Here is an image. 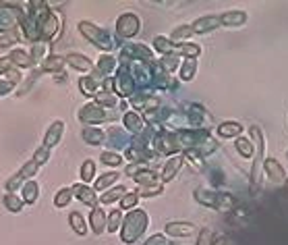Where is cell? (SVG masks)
<instances>
[{
	"label": "cell",
	"mask_w": 288,
	"mask_h": 245,
	"mask_svg": "<svg viewBox=\"0 0 288 245\" xmlns=\"http://www.w3.org/2000/svg\"><path fill=\"white\" fill-rule=\"evenodd\" d=\"M147 222H149V218H147V212L145 210H139V208L131 210L125 218H122V228H120L122 243H125V245L137 243V239L145 233Z\"/></svg>",
	"instance_id": "1"
},
{
	"label": "cell",
	"mask_w": 288,
	"mask_h": 245,
	"mask_svg": "<svg viewBox=\"0 0 288 245\" xmlns=\"http://www.w3.org/2000/svg\"><path fill=\"white\" fill-rule=\"evenodd\" d=\"M195 200L201 204V206H208L212 210L218 212H230L237 208V198L224 194V192H212V189H197L195 192Z\"/></svg>",
	"instance_id": "2"
},
{
	"label": "cell",
	"mask_w": 288,
	"mask_h": 245,
	"mask_svg": "<svg viewBox=\"0 0 288 245\" xmlns=\"http://www.w3.org/2000/svg\"><path fill=\"white\" fill-rule=\"evenodd\" d=\"M249 135L253 140V154H255L253 170H251V192H257L259 185H262V170H264V162H266V156H264L266 144H264V135L259 127H249Z\"/></svg>",
	"instance_id": "3"
},
{
	"label": "cell",
	"mask_w": 288,
	"mask_h": 245,
	"mask_svg": "<svg viewBox=\"0 0 288 245\" xmlns=\"http://www.w3.org/2000/svg\"><path fill=\"white\" fill-rule=\"evenodd\" d=\"M79 32H81V36H83L85 40H89L95 48H100L104 52H110V50L116 48L114 38L106 30H102V27L93 25L91 21H79Z\"/></svg>",
	"instance_id": "4"
},
{
	"label": "cell",
	"mask_w": 288,
	"mask_h": 245,
	"mask_svg": "<svg viewBox=\"0 0 288 245\" xmlns=\"http://www.w3.org/2000/svg\"><path fill=\"white\" fill-rule=\"evenodd\" d=\"M37 30H39V42H50L60 32V19L54 10H44L37 15Z\"/></svg>",
	"instance_id": "5"
},
{
	"label": "cell",
	"mask_w": 288,
	"mask_h": 245,
	"mask_svg": "<svg viewBox=\"0 0 288 245\" xmlns=\"http://www.w3.org/2000/svg\"><path fill=\"white\" fill-rule=\"evenodd\" d=\"M141 32V19L135 12H125L116 19V34L122 40H131Z\"/></svg>",
	"instance_id": "6"
},
{
	"label": "cell",
	"mask_w": 288,
	"mask_h": 245,
	"mask_svg": "<svg viewBox=\"0 0 288 245\" xmlns=\"http://www.w3.org/2000/svg\"><path fill=\"white\" fill-rule=\"evenodd\" d=\"M112 84H114L116 98H131L135 94V88H137L131 73L127 71V66H120V69L116 71V77L112 79Z\"/></svg>",
	"instance_id": "7"
},
{
	"label": "cell",
	"mask_w": 288,
	"mask_h": 245,
	"mask_svg": "<svg viewBox=\"0 0 288 245\" xmlns=\"http://www.w3.org/2000/svg\"><path fill=\"white\" fill-rule=\"evenodd\" d=\"M106 118H108V112L104 110V106H100L98 102L85 104V106L79 110V120L83 122V125H93V122H104Z\"/></svg>",
	"instance_id": "8"
},
{
	"label": "cell",
	"mask_w": 288,
	"mask_h": 245,
	"mask_svg": "<svg viewBox=\"0 0 288 245\" xmlns=\"http://www.w3.org/2000/svg\"><path fill=\"white\" fill-rule=\"evenodd\" d=\"M154 146L160 154H166V156H174L178 150H181V146L176 142V135L170 131H160L154 140Z\"/></svg>",
	"instance_id": "9"
},
{
	"label": "cell",
	"mask_w": 288,
	"mask_h": 245,
	"mask_svg": "<svg viewBox=\"0 0 288 245\" xmlns=\"http://www.w3.org/2000/svg\"><path fill=\"white\" fill-rule=\"evenodd\" d=\"M71 189H73V196H75L79 202L87 204L91 210L98 206V200H100V198L95 196V189H93V187H89V185H85V183H77V185H73Z\"/></svg>",
	"instance_id": "10"
},
{
	"label": "cell",
	"mask_w": 288,
	"mask_h": 245,
	"mask_svg": "<svg viewBox=\"0 0 288 245\" xmlns=\"http://www.w3.org/2000/svg\"><path fill=\"white\" fill-rule=\"evenodd\" d=\"M222 23H220V15H205V17H199L191 23V30L193 34H210L214 30H218Z\"/></svg>",
	"instance_id": "11"
},
{
	"label": "cell",
	"mask_w": 288,
	"mask_h": 245,
	"mask_svg": "<svg viewBox=\"0 0 288 245\" xmlns=\"http://www.w3.org/2000/svg\"><path fill=\"white\" fill-rule=\"evenodd\" d=\"M62 133H64V122L62 120H54L52 125L48 127L46 135H44V148L52 150V148H56L62 140Z\"/></svg>",
	"instance_id": "12"
},
{
	"label": "cell",
	"mask_w": 288,
	"mask_h": 245,
	"mask_svg": "<svg viewBox=\"0 0 288 245\" xmlns=\"http://www.w3.org/2000/svg\"><path fill=\"white\" fill-rule=\"evenodd\" d=\"M23 19V10H8V4L0 8V30L12 32V27L19 25Z\"/></svg>",
	"instance_id": "13"
},
{
	"label": "cell",
	"mask_w": 288,
	"mask_h": 245,
	"mask_svg": "<svg viewBox=\"0 0 288 245\" xmlns=\"http://www.w3.org/2000/svg\"><path fill=\"white\" fill-rule=\"evenodd\" d=\"M164 230H166V235H170V237H189L195 233V224L185 222V220H174V222H166Z\"/></svg>",
	"instance_id": "14"
},
{
	"label": "cell",
	"mask_w": 288,
	"mask_h": 245,
	"mask_svg": "<svg viewBox=\"0 0 288 245\" xmlns=\"http://www.w3.org/2000/svg\"><path fill=\"white\" fill-rule=\"evenodd\" d=\"M66 64L71 66V69L75 71H81V73H91L93 71V64L87 56H83V54H79V52H68L66 54Z\"/></svg>",
	"instance_id": "15"
},
{
	"label": "cell",
	"mask_w": 288,
	"mask_h": 245,
	"mask_svg": "<svg viewBox=\"0 0 288 245\" xmlns=\"http://www.w3.org/2000/svg\"><path fill=\"white\" fill-rule=\"evenodd\" d=\"M264 170L268 172V176L272 179V183H284V181H286V170H284V166L280 164L276 158H266Z\"/></svg>",
	"instance_id": "16"
},
{
	"label": "cell",
	"mask_w": 288,
	"mask_h": 245,
	"mask_svg": "<svg viewBox=\"0 0 288 245\" xmlns=\"http://www.w3.org/2000/svg\"><path fill=\"white\" fill-rule=\"evenodd\" d=\"M106 222H108V214L102 208L95 206L89 212V226H91V230H93L95 235H102L104 230H106Z\"/></svg>",
	"instance_id": "17"
},
{
	"label": "cell",
	"mask_w": 288,
	"mask_h": 245,
	"mask_svg": "<svg viewBox=\"0 0 288 245\" xmlns=\"http://www.w3.org/2000/svg\"><path fill=\"white\" fill-rule=\"evenodd\" d=\"M183 156H170L168 160H166V164H164V168H162V181L164 183H168V181H172L174 176H176V172L181 170V166H183Z\"/></svg>",
	"instance_id": "18"
},
{
	"label": "cell",
	"mask_w": 288,
	"mask_h": 245,
	"mask_svg": "<svg viewBox=\"0 0 288 245\" xmlns=\"http://www.w3.org/2000/svg\"><path fill=\"white\" fill-rule=\"evenodd\" d=\"M220 23L224 27H241L247 23V12L245 10H226L220 15Z\"/></svg>",
	"instance_id": "19"
},
{
	"label": "cell",
	"mask_w": 288,
	"mask_h": 245,
	"mask_svg": "<svg viewBox=\"0 0 288 245\" xmlns=\"http://www.w3.org/2000/svg\"><path fill=\"white\" fill-rule=\"evenodd\" d=\"M122 122H125V127L131 131V133H135V135H141L143 131H145V120H143V116L141 114H137V112H125V118H122Z\"/></svg>",
	"instance_id": "20"
},
{
	"label": "cell",
	"mask_w": 288,
	"mask_h": 245,
	"mask_svg": "<svg viewBox=\"0 0 288 245\" xmlns=\"http://www.w3.org/2000/svg\"><path fill=\"white\" fill-rule=\"evenodd\" d=\"M131 104L137 108V110H145V112H152L158 100L154 96H147V94H133L131 96Z\"/></svg>",
	"instance_id": "21"
},
{
	"label": "cell",
	"mask_w": 288,
	"mask_h": 245,
	"mask_svg": "<svg viewBox=\"0 0 288 245\" xmlns=\"http://www.w3.org/2000/svg\"><path fill=\"white\" fill-rule=\"evenodd\" d=\"M241 131H243V127H241V122H237V120H226V122H222V125H218V135L224 138V140L239 138Z\"/></svg>",
	"instance_id": "22"
},
{
	"label": "cell",
	"mask_w": 288,
	"mask_h": 245,
	"mask_svg": "<svg viewBox=\"0 0 288 245\" xmlns=\"http://www.w3.org/2000/svg\"><path fill=\"white\" fill-rule=\"evenodd\" d=\"M81 138H83V142L89 146H100L104 142V131L98 127H85L81 131Z\"/></svg>",
	"instance_id": "23"
},
{
	"label": "cell",
	"mask_w": 288,
	"mask_h": 245,
	"mask_svg": "<svg viewBox=\"0 0 288 245\" xmlns=\"http://www.w3.org/2000/svg\"><path fill=\"white\" fill-rule=\"evenodd\" d=\"M133 179H135V183L139 185V187H154V185L160 183V181H158V174H156L154 170H149V168H145V170H141V172H137Z\"/></svg>",
	"instance_id": "24"
},
{
	"label": "cell",
	"mask_w": 288,
	"mask_h": 245,
	"mask_svg": "<svg viewBox=\"0 0 288 245\" xmlns=\"http://www.w3.org/2000/svg\"><path fill=\"white\" fill-rule=\"evenodd\" d=\"M10 62L15 64V66H21V69H29V66L33 64V60H31V56H29V52H25V50H12L10 52Z\"/></svg>",
	"instance_id": "25"
},
{
	"label": "cell",
	"mask_w": 288,
	"mask_h": 245,
	"mask_svg": "<svg viewBox=\"0 0 288 245\" xmlns=\"http://www.w3.org/2000/svg\"><path fill=\"white\" fill-rule=\"evenodd\" d=\"M116 69V58L110 56V54H102V56L98 58V66H95V71H98L100 75H110L112 71Z\"/></svg>",
	"instance_id": "26"
},
{
	"label": "cell",
	"mask_w": 288,
	"mask_h": 245,
	"mask_svg": "<svg viewBox=\"0 0 288 245\" xmlns=\"http://www.w3.org/2000/svg\"><path fill=\"white\" fill-rule=\"evenodd\" d=\"M68 224H71V228L77 235H81V237L87 235V222H85L81 212H71V216H68Z\"/></svg>",
	"instance_id": "27"
},
{
	"label": "cell",
	"mask_w": 288,
	"mask_h": 245,
	"mask_svg": "<svg viewBox=\"0 0 288 245\" xmlns=\"http://www.w3.org/2000/svg\"><path fill=\"white\" fill-rule=\"evenodd\" d=\"M98 86H100V81H95L93 77H81V81H79L81 94H83L85 98H95V94H98Z\"/></svg>",
	"instance_id": "28"
},
{
	"label": "cell",
	"mask_w": 288,
	"mask_h": 245,
	"mask_svg": "<svg viewBox=\"0 0 288 245\" xmlns=\"http://www.w3.org/2000/svg\"><path fill=\"white\" fill-rule=\"evenodd\" d=\"M37 198H39V185H37V181H27L23 185V198L21 200L25 204H35Z\"/></svg>",
	"instance_id": "29"
},
{
	"label": "cell",
	"mask_w": 288,
	"mask_h": 245,
	"mask_svg": "<svg viewBox=\"0 0 288 245\" xmlns=\"http://www.w3.org/2000/svg\"><path fill=\"white\" fill-rule=\"evenodd\" d=\"M154 48L160 50L162 54H176L178 44H172V40L164 38V36H158V38H154ZM176 56H178V54H176Z\"/></svg>",
	"instance_id": "30"
},
{
	"label": "cell",
	"mask_w": 288,
	"mask_h": 245,
	"mask_svg": "<svg viewBox=\"0 0 288 245\" xmlns=\"http://www.w3.org/2000/svg\"><path fill=\"white\" fill-rule=\"evenodd\" d=\"M66 64V60L62 56H58V54H50V56L42 62V71H48V73H56L60 71L62 66Z\"/></svg>",
	"instance_id": "31"
},
{
	"label": "cell",
	"mask_w": 288,
	"mask_h": 245,
	"mask_svg": "<svg viewBox=\"0 0 288 245\" xmlns=\"http://www.w3.org/2000/svg\"><path fill=\"white\" fill-rule=\"evenodd\" d=\"M125 194H127V189L125 187H112V189H108L106 194H102L100 196V202L104 204V206H108V204H112V202H116V200H122L125 198Z\"/></svg>",
	"instance_id": "32"
},
{
	"label": "cell",
	"mask_w": 288,
	"mask_h": 245,
	"mask_svg": "<svg viewBox=\"0 0 288 245\" xmlns=\"http://www.w3.org/2000/svg\"><path fill=\"white\" fill-rule=\"evenodd\" d=\"M118 172H104L102 176H100V179L98 181H95V192H108V187H110L112 183H116L118 181Z\"/></svg>",
	"instance_id": "33"
},
{
	"label": "cell",
	"mask_w": 288,
	"mask_h": 245,
	"mask_svg": "<svg viewBox=\"0 0 288 245\" xmlns=\"http://www.w3.org/2000/svg\"><path fill=\"white\" fill-rule=\"evenodd\" d=\"M176 54H178V56H185V58H197L199 54H201V46H197V44H191V42L178 44Z\"/></svg>",
	"instance_id": "34"
},
{
	"label": "cell",
	"mask_w": 288,
	"mask_h": 245,
	"mask_svg": "<svg viewBox=\"0 0 288 245\" xmlns=\"http://www.w3.org/2000/svg\"><path fill=\"white\" fill-rule=\"evenodd\" d=\"M46 52H48V44H46V42H35L33 48H31V52H29L33 64H35V62H44V60L50 56V54H46Z\"/></svg>",
	"instance_id": "35"
},
{
	"label": "cell",
	"mask_w": 288,
	"mask_h": 245,
	"mask_svg": "<svg viewBox=\"0 0 288 245\" xmlns=\"http://www.w3.org/2000/svg\"><path fill=\"white\" fill-rule=\"evenodd\" d=\"M71 200H73V189L71 187H62V189H58V194L54 196V206H56V208H66L68 204H71Z\"/></svg>",
	"instance_id": "36"
},
{
	"label": "cell",
	"mask_w": 288,
	"mask_h": 245,
	"mask_svg": "<svg viewBox=\"0 0 288 245\" xmlns=\"http://www.w3.org/2000/svg\"><path fill=\"white\" fill-rule=\"evenodd\" d=\"M189 114V122H191V125H193V127H201L203 125V116H205V108L203 106H199V104H193V106H191V110L187 112Z\"/></svg>",
	"instance_id": "37"
},
{
	"label": "cell",
	"mask_w": 288,
	"mask_h": 245,
	"mask_svg": "<svg viewBox=\"0 0 288 245\" xmlns=\"http://www.w3.org/2000/svg\"><path fill=\"white\" fill-rule=\"evenodd\" d=\"M79 176H81V181H83L85 185H89L93 181V176H95V164H93V160H85L83 164H81V170H79Z\"/></svg>",
	"instance_id": "38"
},
{
	"label": "cell",
	"mask_w": 288,
	"mask_h": 245,
	"mask_svg": "<svg viewBox=\"0 0 288 245\" xmlns=\"http://www.w3.org/2000/svg\"><path fill=\"white\" fill-rule=\"evenodd\" d=\"M195 71H197V60L195 58H187L183 62V66H181V79L183 81H193Z\"/></svg>",
	"instance_id": "39"
},
{
	"label": "cell",
	"mask_w": 288,
	"mask_h": 245,
	"mask_svg": "<svg viewBox=\"0 0 288 245\" xmlns=\"http://www.w3.org/2000/svg\"><path fill=\"white\" fill-rule=\"evenodd\" d=\"M95 100H98V104H100V106H110V108L118 104L116 94H114V92H108V90H104V92H98V94H95Z\"/></svg>",
	"instance_id": "40"
},
{
	"label": "cell",
	"mask_w": 288,
	"mask_h": 245,
	"mask_svg": "<svg viewBox=\"0 0 288 245\" xmlns=\"http://www.w3.org/2000/svg\"><path fill=\"white\" fill-rule=\"evenodd\" d=\"M122 224V212L120 210H112L108 214V222H106V230L108 233H116Z\"/></svg>",
	"instance_id": "41"
},
{
	"label": "cell",
	"mask_w": 288,
	"mask_h": 245,
	"mask_svg": "<svg viewBox=\"0 0 288 245\" xmlns=\"http://www.w3.org/2000/svg\"><path fill=\"white\" fill-rule=\"evenodd\" d=\"M178 60H181V56H176V54H164L162 60H158V62L166 73H172L178 66Z\"/></svg>",
	"instance_id": "42"
},
{
	"label": "cell",
	"mask_w": 288,
	"mask_h": 245,
	"mask_svg": "<svg viewBox=\"0 0 288 245\" xmlns=\"http://www.w3.org/2000/svg\"><path fill=\"white\" fill-rule=\"evenodd\" d=\"M23 200L19 198V196H15V194H6L4 196V206H6V210H10V212H21L23 210Z\"/></svg>",
	"instance_id": "43"
},
{
	"label": "cell",
	"mask_w": 288,
	"mask_h": 245,
	"mask_svg": "<svg viewBox=\"0 0 288 245\" xmlns=\"http://www.w3.org/2000/svg\"><path fill=\"white\" fill-rule=\"evenodd\" d=\"M37 170H39V166L35 164L33 160H29V162H25V164L21 166V170L17 172V176H19L21 181H25V179H29V176H35Z\"/></svg>",
	"instance_id": "44"
},
{
	"label": "cell",
	"mask_w": 288,
	"mask_h": 245,
	"mask_svg": "<svg viewBox=\"0 0 288 245\" xmlns=\"http://www.w3.org/2000/svg\"><path fill=\"white\" fill-rule=\"evenodd\" d=\"M193 36V30H191V25H181V27H176V30L172 32V36H170V40L172 42H181V40H187Z\"/></svg>",
	"instance_id": "45"
},
{
	"label": "cell",
	"mask_w": 288,
	"mask_h": 245,
	"mask_svg": "<svg viewBox=\"0 0 288 245\" xmlns=\"http://www.w3.org/2000/svg\"><path fill=\"white\" fill-rule=\"evenodd\" d=\"M237 150L243 158H251L253 156V144L245 138H237Z\"/></svg>",
	"instance_id": "46"
},
{
	"label": "cell",
	"mask_w": 288,
	"mask_h": 245,
	"mask_svg": "<svg viewBox=\"0 0 288 245\" xmlns=\"http://www.w3.org/2000/svg\"><path fill=\"white\" fill-rule=\"evenodd\" d=\"M100 160L104 162V164H108V166H120L122 164V156L116 154V152H102Z\"/></svg>",
	"instance_id": "47"
},
{
	"label": "cell",
	"mask_w": 288,
	"mask_h": 245,
	"mask_svg": "<svg viewBox=\"0 0 288 245\" xmlns=\"http://www.w3.org/2000/svg\"><path fill=\"white\" fill-rule=\"evenodd\" d=\"M137 202H139V196L135 194H125V198L120 200V208L122 210H135L137 208Z\"/></svg>",
	"instance_id": "48"
},
{
	"label": "cell",
	"mask_w": 288,
	"mask_h": 245,
	"mask_svg": "<svg viewBox=\"0 0 288 245\" xmlns=\"http://www.w3.org/2000/svg\"><path fill=\"white\" fill-rule=\"evenodd\" d=\"M50 160V150L48 148H37L35 150V154H33V162H35V164L37 166H42V164H46V162Z\"/></svg>",
	"instance_id": "49"
},
{
	"label": "cell",
	"mask_w": 288,
	"mask_h": 245,
	"mask_svg": "<svg viewBox=\"0 0 288 245\" xmlns=\"http://www.w3.org/2000/svg\"><path fill=\"white\" fill-rule=\"evenodd\" d=\"M162 194V185H154V187H139V192H137V196L139 198H154V196H160Z\"/></svg>",
	"instance_id": "50"
},
{
	"label": "cell",
	"mask_w": 288,
	"mask_h": 245,
	"mask_svg": "<svg viewBox=\"0 0 288 245\" xmlns=\"http://www.w3.org/2000/svg\"><path fill=\"white\" fill-rule=\"evenodd\" d=\"M195 245H212V230L210 228H201L197 235V243Z\"/></svg>",
	"instance_id": "51"
},
{
	"label": "cell",
	"mask_w": 288,
	"mask_h": 245,
	"mask_svg": "<svg viewBox=\"0 0 288 245\" xmlns=\"http://www.w3.org/2000/svg\"><path fill=\"white\" fill-rule=\"evenodd\" d=\"M17 42V34L15 32H6V36L0 38V48H8Z\"/></svg>",
	"instance_id": "52"
},
{
	"label": "cell",
	"mask_w": 288,
	"mask_h": 245,
	"mask_svg": "<svg viewBox=\"0 0 288 245\" xmlns=\"http://www.w3.org/2000/svg\"><path fill=\"white\" fill-rule=\"evenodd\" d=\"M143 245H166V237L164 235H152Z\"/></svg>",
	"instance_id": "53"
},
{
	"label": "cell",
	"mask_w": 288,
	"mask_h": 245,
	"mask_svg": "<svg viewBox=\"0 0 288 245\" xmlns=\"http://www.w3.org/2000/svg\"><path fill=\"white\" fill-rule=\"evenodd\" d=\"M12 88H15V84H12V81H0V96H4V94H8Z\"/></svg>",
	"instance_id": "54"
},
{
	"label": "cell",
	"mask_w": 288,
	"mask_h": 245,
	"mask_svg": "<svg viewBox=\"0 0 288 245\" xmlns=\"http://www.w3.org/2000/svg\"><path fill=\"white\" fill-rule=\"evenodd\" d=\"M212 245H230V239L226 235H216L212 239Z\"/></svg>",
	"instance_id": "55"
},
{
	"label": "cell",
	"mask_w": 288,
	"mask_h": 245,
	"mask_svg": "<svg viewBox=\"0 0 288 245\" xmlns=\"http://www.w3.org/2000/svg\"><path fill=\"white\" fill-rule=\"evenodd\" d=\"M141 170H145L143 164H131V166H127V174L129 176H135L137 172H141Z\"/></svg>",
	"instance_id": "56"
},
{
	"label": "cell",
	"mask_w": 288,
	"mask_h": 245,
	"mask_svg": "<svg viewBox=\"0 0 288 245\" xmlns=\"http://www.w3.org/2000/svg\"><path fill=\"white\" fill-rule=\"evenodd\" d=\"M10 69H12L10 58H0V73H6V71H10Z\"/></svg>",
	"instance_id": "57"
},
{
	"label": "cell",
	"mask_w": 288,
	"mask_h": 245,
	"mask_svg": "<svg viewBox=\"0 0 288 245\" xmlns=\"http://www.w3.org/2000/svg\"><path fill=\"white\" fill-rule=\"evenodd\" d=\"M284 183H286V189H288V179H286V181H284Z\"/></svg>",
	"instance_id": "58"
},
{
	"label": "cell",
	"mask_w": 288,
	"mask_h": 245,
	"mask_svg": "<svg viewBox=\"0 0 288 245\" xmlns=\"http://www.w3.org/2000/svg\"><path fill=\"white\" fill-rule=\"evenodd\" d=\"M286 158H288V152H286Z\"/></svg>",
	"instance_id": "59"
}]
</instances>
